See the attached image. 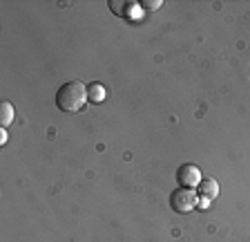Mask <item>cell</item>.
Segmentation results:
<instances>
[{
	"mask_svg": "<svg viewBox=\"0 0 250 242\" xmlns=\"http://www.w3.org/2000/svg\"><path fill=\"white\" fill-rule=\"evenodd\" d=\"M87 101V85L81 81H65L56 90V105L62 112H78Z\"/></svg>",
	"mask_w": 250,
	"mask_h": 242,
	"instance_id": "1",
	"label": "cell"
},
{
	"mask_svg": "<svg viewBox=\"0 0 250 242\" xmlns=\"http://www.w3.org/2000/svg\"><path fill=\"white\" fill-rule=\"evenodd\" d=\"M197 191L194 189H174L170 193V209L174 213H190L192 209H197Z\"/></svg>",
	"mask_w": 250,
	"mask_h": 242,
	"instance_id": "2",
	"label": "cell"
},
{
	"mask_svg": "<svg viewBox=\"0 0 250 242\" xmlns=\"http://www.w3.org/2000/svg\"><path fill=\"white\" fill-rule=\"evenodd\" d=\"M201 179V169L197 164H181L177 169V182L181 189H197Z\"/></svg>",
	"mask_w": 250,
	"mask_h": 242,
	"instance_id": "3",
	"label": "cell"
},
{
	"mask_svg": "<svg viewBox=\"0 0 250 242\" xmlns=\"http://www.w3.org/2000/svg\"><path fill=\"white\" fill-rule=\"evenodd\" d=\"M197 195L199 197H208L210 202L214 200L219 195V182L217 179H212V177H203L201 182H199V186H197Z\"/></svg>",
	"mask_w": 250,
	"mask_h": 242,
	"instance_id": "4",
	"label": "cell"
},
{
	"mask_svg": "<svg viewBox=\"0 0 250 242\" xmlns=\"http://www.w3.org/2000/svg\"><path fill=\"white\" fill-rule=\"evenodd\" d=\"M105 97H107L105 85H101V83H89L87 85V101H92V103H103Z\"/></svg>",
	"mask_w": 250,
	"mask_h": 242,
	"instance_id": "5",
	"label": "cell"
},
{
	"mask_svg": "<svg viewBox=\"0 0 250 242\" xmlns=\"http://www.w3.org/2000/svg\"><path fill=\"white\" fill-rule=\"evenodd\" d=\"M11 121H14V105L9 101H2L0 103V126L5 128V126H9Z\"/></svg>",
	"mask_w": 250,
	"mask_h": 242,
	"instance_id": "6",
	"label": "cell"
},
{
	"mask_svg": "<svg viewBox=\"0 0 250 242\" xmlns=\"http://www.w3.org/2000/svg\"><path fill=\"white\" fill-rule=\"evenodd\" d=\"M132 5H134V2H123V0H109L107 2V7L112 9V14H116V16H127L125 9H130Z\"/></svg>",
	"mask_w": 250,
	"mask_h": 242,
	"instance_id": "7",
	"label": "cell"
},
{
	"mask_svg": "<svg viewBox=\"0 0 250 242\" xmlns=\"http://www.w3.org/2000/svg\"><path fill=\"white\" fill-rule=\"evenodd\" d=\"M143 9H150V11H156V9H161L163 7V0H141L139 2Z\"/></svg>",
	"mask_w": 250,
	"mask_h": 242,
	"instance_id": "8",
	"label": "cell"
},
{
	"mask_svg": "<svg viewBox=\"0 0 250 242\" xmlns=\"http://www.w3.org/2000/svg\"><path fill=\"white\" fill-rule=\"evenodd\" d=\"M197 209H201V211L210 209V200H208V197H197Z\"/></svg>",
	"mask_w": 250,
	"mask_h": 242,
	"instance_id": "9",
	"label": "cell"
},
{
	"mask_svg": "<svg viewBox=\"0 0 250 242\" xmlns=\"http://www.w3.org/2000/svg\"><path fill=\"white\" fill-rule=\"evenodd\" d=\"M7 142V132H5V128H0V144H5Z\"/></svg>",
	"mask_w": 250,
	"mask_h": 242,
	"instance_id": "10",
	"label": "cell"
}]
</instances>
